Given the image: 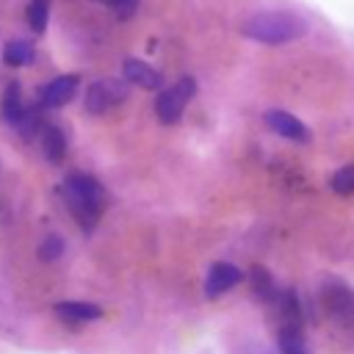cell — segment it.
Returning <instances> with one entry per match:
<instances>
[{
  "mask_svg": "<svg viewBox=\"0 0 354 354\" xmlns=\"http://www.w3.org/2000/svg\"><path fill=\"white\" fill-rule=\"evenodd\" d=\"M61 196L69 213L75 216V221L86 232H91L105 210V188L100 185V180L86 171H72L61 183Z\"/></svg>",
  "mask_w": 354,
  "mask_h": 354,
  "instance_id": "obj_1",
  "label": "cell"
},
{
  "mask_svg": "<svg viewBox=\"0 0 354 354\" xmlns=\"http://www.w3.org/2000/svg\"><path fill=\"white\" fill-rule=\"evenodd\" d=\"M241 33L260 44H288L307 36V22L293 11H260L241 25Z\"/></svg>",
  "mask_w": 354,
  "mask_h": 354,
  "instance_id": "obj_2",
  "label": "cell"
},
{
  "mask_svg": "<svg viewBox=\"0 0 354 354\" xmlns=\"http://www.w3.org/2000/svg\"><path fill=\"white\" fill-rule=\"evenodd\" d=\"M196 94V80L194 77H180L174 86L160 88L158 100H155V116L160 124H177L183 119L185 105L194 100Z\"/></svg>",
  "mask_w": 354,
  "mask_h": 354,
  "instance_id": "obj_3",
  "label": "cell"
},
{
  "mask_svg": "<svg viewBox=\"0 0 354 354\" xmlns=\"http://www.w3.org/2000/svg\"><path fill=\"white\" fill-rule=\"evenodd\" d=\"M321 307L340 326H354V290L337 279L321 288Z\"/></svg>",
  "mask_w": 354,
  "mask_h": 354,
  "instance_id": "obj_4",
  "label": "cell"
},
{
  "mask_svg": "<svg viewBox=\"0 0 354 354\" xmlns=\"http://www.w3.org/2000/svg\"><path fill=\"white\" fill-rule=\"evenodd\" d=\"M127 80L116 77H100L86 88V111L88 113H105L127 100Z\"/></svg>",
  "mask_w": 354,
  "mask_h": 354,
  "instance_id": "obj_5",
  "label": "cell"
},
{
  "mask_svg": "<svg viewBox=\"0 0 354 354\" xmlns=\"http://www.w3.org/2000/svg\"><path fill=\"white\" fill-rule=\"evenodd\" d=\"M243 279H246V274L235 263H213L207 268V274H205L202 290H205L207 299H218V296L230 293L232 288H238Z\"/></svg>",
  "mask_w": 354,
  "mask_h": 354,
  "instance_id": "obj_6",
  "label": "cell"
},
{
  "mask_svg": "<svg viewBox=\"0 0 354 354\" xmlns=\"http://www.w3.org/2000/svg\"><path fill=\"white\" fill-rule=\"evenodd\" d=\"M77 86H80L77 75H58V77H53L39 91V108H61V105H66L77 94Z\"/></svg>",
  "mask_w": 354,
  "mask_h": 354,
  "instance_id": "obj_7",
  "label": "cell"
},
{
  "mask_svg": "<svg viewBox=\"0 0 354 354\" xmlns=\"http://www.w3.org/2000/svg\"><path fill=\"white\" fill-rule=\"evenodd\" d=\"M266 124H268L277 136H282V138H288V141H296V144H307V141H310V127H307L301 119H296L293 113L282 111V108L266 111Z\"/></svg>",
  "mask_w": 354,
  "mask_h": 354,
  "instance_id": "obj_8",
  "label": "cell"
},
{
  "mask_svg": "<svg viewBox=\"0 0 354 354\" xmlns=\"http://www.w3.org/2000/svg\"><path fill=\"white\" fill-rule=\"evenodd\" d=\"M122 72H124V80H127L130 86L149 88V91H155V88L160 91V88H163V77H160V72H158L155 66H149L147 61H141V58H124Z\"/></svg>",
  "mask_w": 354,
  "mask_h": 354,
  "instance_id": "obj_9",
  "label": "cell"
},
{
  "mask_svg": "<svg viewBox=\"0 0 354 354\" xmlns=\"http://www.w3.org/2000/svg\"><path fill=\"white\" fill-rule=\"evenodd\" d=\"M25 113H28V108L22 102V86L17 80H11L6 86V91H3V100H0V116H3L6 124H14L17 127L25 119Z\"/></svg>",
  "mask_w": 354,
  "mask_h": 354,
  "instance_id": "obj_10",
  "label": "cell"
},
{
  "mask_svg": "<svg viewBox=\"0 0 354 354\" xmlns=\"http://www.w3.org/2000/svg\"><path fill=\"white\" fill-rule=\"evenodd\" d=\"M53 310L66 324H86V321H97L102 315V310L88 301H58Z\"/></svg>",
  "mask_w": 354,
  "mask_h": 354,
  "instance_id": "obj_11",
  "label": "cell"
},
{
  "mask_svg": "<svg viewBox=\"0 0 354 354\" xmlns=\"http://www.w3.org/2000/svg\"><path fill=\"white\" fill-rule=\"evenodd\" d=\"M277 346H279V354H310L301 324H279Z\"/></svg>",
  "mask_w": 354,
  "mask_h": 354,
  "instance_id": "obj_12",
  "label": "cell"
},
{
  "mask_svg": "<svg viewBox=\"0 0 354 354\" xmlns=\"http://www.w3.org/2000/svg\"><path fill=\"white\" fill-rule=\"evenodd\" d=\"M39 133H41V152H44V158L50 163H61L64 155H66V136H64V130L55 127V124H44Z\"/></svg>",
  "mask_w": 354,
  "mask_h": 354,
  "instance_id": "obj_13",
  "label": "cell"
},
{
  "mask_svg": "<svg viewBox=\"0 0 354 354\" xmlns=\"http://www.w3.org/2000/svg\"><path fill=\"white\" fill-rule=\"evenodd\" d=\"M246 282L252 285V293H254L260 301H266V304H274V299L279 296V288L274 285L271 274H268L266 268H260V266H254V268L246 274Z\"/></svg>",
  "mask_w": 354,
  "mask_h": 354,
  "instance_id": "obj_14",
  "label": "cell"
},
{
  "mask_svg": "<svg viewBox=\"0 0 354 354\" xmlns=\"http://www.w3.org/2000/svg\"><path fill=\"white\" fill-rule=\"evenodd\" d=\"M36 58V50H33V44L28 41V39H14V41H8L6 47H3V61H6V66H25V64H30Z\"/></svg>",
  "mask_w": 354,
  "mask_h": 354,
  "instance_id": "obj_15",
  "label": "cell"
},
{
  "mask_svg": "<svg viewBox=\"0 0 354 354\" xmlns=\"http://www.w3.org/2000/svg\"><path fill=\"white\" fill-rule=\"evenodd\" d=\"M25 19L33 33H44L50 22V0H30L25 8Z\"/></svg>",
  "mask_w": 354,
  "mask_h": 354,
  "instance_id": "obj_16",
  "label": "cell"
},
{
  "mask_svg": "<svg viewBox=\"0 0 354 354\" xmlns=\"http://www.w3.org/2000/svg\"><path fill=\"white\" fill-rule=\"evenodd\" d=\"M329 185H332L335 194L351 196V194H354V163H346V166H340L337 171H332Z\"/></svg>",
  "mask_w": 354,
  "mask_h": 354,
  "instance_id": "obj_17",
  "label": "cell"
},
{
  "mask_svg": "<svg viewBox=\"0 0 354 354\" xmlns=\"http://www.w3.org/2000/svg\"><path fill=\"white\" fill-rule=\"evenodd\" d=\"M102 3H105L119 19H130V17L138 11V3H141V0H102Z\"/></svg>",
  "mask_w": 354,
  "mask_h": 354,
  "instance_id": "obj_18",
  "label": "cell"
},
{
  "mask_svg": "<svg viewBox=\"0 0 354 354\" xmlns=\"http://www.w3.org/2000/svg\"><path fill=\"white\" fill-rule=\"evenodd\" d=\"M61 252H64V241H61L58 235H50V238L39 246V257H41L44 263H50V260L61 257Z\"/></svg>",
  "mask_w": 354,
  "mask_h": 354,
  "instance_id": "obj_19",
  "label": "cell"
}]
</instances>
